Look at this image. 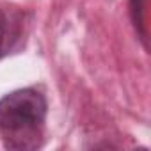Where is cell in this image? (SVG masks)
<instances>
[{
    "label": "cell",
    "mask_w": 151,
    "mask_h": 151,
    "mask_svg": "<svg viewBox=\"0 0 151 151\" xmlns=\"http://www.w3.org/2000/svg\"><path fill=\"white\" fill-rule=\"evenodd\" d=\"M130 16L133 22V27L144 45V48L147 50V0H130Z\"/></svg>",
    "instance_id": "obj_3"
},
{
    "label": "cell",
    "mask_w": 151,
    "mask_h": 151,
    "mask_svg": "<svg viewBox=\"0 0 151 151\" xmlns=\"http://www.w3.org/2000/svg\"><path fill=\"white\" fill-rule=\"evenodd\" d=\"M25 13L14 6H0V59L13 53L25 36Z\"/></svg>",
    "instance_id": "obj_2"
},
{
    "label": "cell",
    "mask_w": 151,
    "mask_h": 151,
    "mask_svg": "<svg viewBox=\"0 0 151 151\" xmlns=\"http://www.w3.org/2000/svg\"><path fill=\"white\" fill-rule=\"evenodd\" d=\"M48 103L41 91L25 87L0 100V139L7 149L41 147Z\"/></svg>",
    "instance_id": "obj_1"
}]
</instances>
